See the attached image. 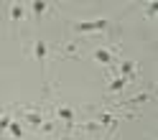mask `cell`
Here are the masks:
<instances>
[{
	"label": "cell",
	"mask_w": 158,
	"mask_h": 140,
	"mask_svg": "<svg viewBox=\"0 0 158 140\" xmlns=\"http://www.w3.org/2000/svg\"><path fill=\"white\" fill-rule=\"evenodd\" d=\"M5 112H8V109H5V107H0V117H3V115H5Z\"/></svg>",
	"instance_id": "5bb4252c"
},
{
	"label": "cell",
	"mask_w": 158,
	"mask_h": 140,
	"mask_svg": "<svg viewBox=\"0 0 158 140\" xmlns=\"http://www.w3.org/2000/svg\"><path fill=\"white\" fill-rule=\"evenodd\" d=\"M28 13H31V15H36L38 21H41L46 13H51V5H48V3H44V0H31V3H28Z\"/></svg>",
	"instance_id": "9c48e42d"
},
{
	"label": "cell",
	"mask_w": 158,
	"mask_h": 140,
	"mask_svg": "<svg viewBox=\"0 0 158 140\" xmlns=\"http://www.w3.org/2000/svg\"><path fill=\"white\" fill-rule=\"evenodd\" d=\"M10 122H13V115H10V112H5L3 117H0V135H5V133H8Z\"/></svg>",
	"instance_id": "8fae6325"
},
{
	"label": "cell",
	"mask_w": 158,
	"mask_h": 140,
	"mask_svg": "<svg viewBox=\"0 0 158 140\" xmlns=\"http://www.w3.org/2000/svg\"><path fill=\"white\" fill-rule=\"evenodd\" d=\"M112 28L110 18H97V21H72V31L74 33H107Z\"/></svg>",
	"instance_id": "6da1fadb"
},
{
	"label": "cell",
	"mask_w": 158,
	"mask_h": 140,
	"mask_svg": "<svg viewBox=\"0 0 158 140\" xmlns=\"http://www.w3.org/2000/svg\"><path fill=\"white\" fill-rule=\"evenodd\" d=\"M28 15H31L28 13V3H10L8 5V21H10V26H21Z\"/></svg>",
	"instance_id": "277c9868"
},
{
	"label": "cell",
	"mask_w": 158,
	"mask_h": 140,
	"mask_svg": "<svg viewBox=\"0 0 158 140\" xmlns=\"http://www.w3.org/2000/svg\"><path fill=\"white\" fill-rule=\"evenodd\" d=\"M151 99H153V92L143 89V92H138L135 97H127L123 105H125V107H143V105H148V102H151Z\"/></svg>",
	"instance_id": "ba28073f"
},
{
	"label": "cell",
	"mask_w": 158,
	"mask_h": 140,
	"mask_svg": "<svg viewBox=\"0 0 158 140\" xmlns=\"http://www.w3.org/2000/svg\"><path fill=\"white\" fill-rule=\"evenodd\" d=\"M48 51H51L48 41H46V38H41V36H36V41H33V48H31V54L36 56V61H38V69H41V72H44V66H46Z\"/></svg>",
	"instance_id": "3957f363"
},
{
	"label": "cell",
	"mask_w": 158,
	"mask_h": 140,
	"mask_svg": "<svg viewBox=\"0 0 158 140\" xmlns=\"http://www.w3.org/2000/svg\"><path fill=\"white\" fill-rule=\"evenodd\" d=\"M127 87H130V79L115 74V76L110 79V84H107V94H120L123 89H127Z\"/></svg>",
	"instance_id": "52a82bcc"
},
{
	"label": "cell",
	"mask_w": 158,
	"mask_h": 140,
	"mask_svg": "<svg viewBox=\"0 0 158 140\" xmlns=\"http://www.w3.org/2000/svg\"><path fill=\"white\" fill-rule=\"evenodd\" d=\"M54 112H56V117H59V120H64V122H66V127H69V130H74V117H77V109H74V107L56 105V107H54Z\"/></svg>",
	"instance_id": "8992f818"
},
{
	"label": "cell",
	"mask_w": 158,
	"mask_h": 140,
	"mask_svg": "<svg viewBox=\"0 0 158 140\" xmlns=\"http://www.w3.org/2000/svg\"><path fill=\"white\" fill-rule=\"evenodd\" d=\"M145 8H148L145 15H148V18H153V15H156V10H158V3H151V5H145Z\"/></svg>",
	"instance_id": "4fadbf2b"
},
{
	"label": "cell",
	"mask_w": 158,
	"mask_h": 140,
	"mask_svg": "<svg viewBox=\"0 0 158 140\" xmlns=\"http://www.w3.org/2000/svg\"><path fill=\"white\" fill-rule=\"evenodd\" d=\"M23 120H26V125L28 127H33V130H41V125L46 122V112L44 109H26V115H23Z\"/></svg>",
	"instance_id": "5b68a950"
},
{
	"label": "cell",
	"mask_w": 158,
	"mask_h": 140,
	"mask_svg": "<svg viewBox=\"0 0 158 140\" xmlns=\"http://www.w3.org/2000/svg\"><path fill=\"white\" fill-rule=\"evenodd\" d=\"M135 69H138V64H135V61H127V59H125V61H120V69H117V74L130 79V76L135 74Z\"/></svg>",
	"instance_id": "30bf717a"
},
{
	"label": "cell",
	"mask_w": 158,
	"mask_h": 140,
	"mask_svg": "<svg viewBox=\"0 0 158 140\" xmlns=\"http://www.w3.org/2000/svg\"><path fill=\"white\" fill-rule=\"evenodd\" d=\"M115 51H117V48H110V46H97V48H92L89 59H92V61H97L100 66H105V69H112V64H115Z\"/></svg>",
	"instance_id": "7a4b0ae2"
},
{
	"label": "cell",
	"mask_w": 158,
	"mask_h": 140,
	"mask_svg": "<svg viewBox=\"0 0 158 140\" xmlns=\"http://www.w3.org/2000/svg\"><path fill=\"white\" fill-rule=\"evenodd\" d=\"M8 133H10L15 140H21V138H23V127H21V122H15V120H13L10 127H8Z\"/></svg>",
	"instance_id": "7c38bea8"
}]
</instances>
